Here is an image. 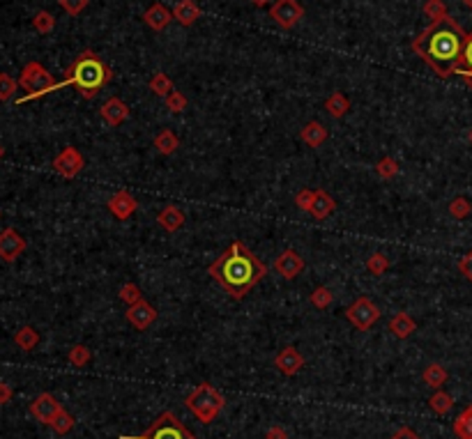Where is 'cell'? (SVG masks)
<instances>
[{
	"instance_id": "cell-1",
	"label": "cell",
	"mask_w": 472,
	"mask_h": 439,
	"mask_svg": "<svg viewBox=\"0 0 472 439\" xmlns=\"http://www.w3.org/2000/svg\"><path fill=\"white\" fill-rule=\"evenodd\" d=\"M468 42V32L458 25L449 14L431 21L426 30L413 39V53L422 58L440 79L454 76L461 67L463 49Z\"/></svg>"
},
{
	"instance_id": "cell-2",
	"label": "cell",
	"mask_w": 472,
	"mask_h": 439,
	"mask_svg": "<svg viewBox=\"0 0 472 439\" xmlns=\"http://www.w3.org/2000/svg\"><path fill=\"white\" fill-rule=\"evenodd\" d=\"M208 274L215 283L224 287L230 299L242 301L251 287H256L268 276V265L256 253H251L240 239H235L222 256L212 260Z\"/></svg>"
},
{
	"instance_id": "cell-3",
	"label": "cell",
	"mask_w": 472,
	"mask_h": 439,
	"mask_svg": "<svg viewBox=\"0 0 472 439\" xmlns=\"http://www.w3.org/2000/svg\"><path fill=\"white\" fill-rule=\"evenodd\" d=\"M113 74L108 65L95 51H83L74 58V63L67 67L65 79L58 81V90L74 85L83 99H95L104 88L111 83Z\"/></svg>"
},
{
	"instance_id": "cell-4",
	"label": "cell",
	"mask_w": 472,
	"mask_h": 439,
	"mask_svg": "<svg viewBox=\"0 0 472 439\" xmlns=\"http://www.w3.org/2000/svg\"><path fill=\"white\" fill-rule=\"evenodd\" d=\"M184 407H187L201 423L210 425L224 411L226 398L222 391L212 387L210 382H201L198 387L191 389V394L187 398H184Z\"/></svg>"
},
{
	"instance_id": "cell-5",
	"label": "cell",
	"mask_w": 472,
	"mask_h": 439,
	"mask_svg": "<svg viewBox=\"0 0 472 439\" xmlns=\"http://www.w3.org/2000/svg\"><path fill=\"white\" fill-rule=\"evenodd\" d=\"M19 88H23L26 94L23 97L17 99V104L21 106L26 104V101H32V99H39L44 97V94L49 92H56L58 90V83L53 81V76L49 74V70H46L44 65L39 63H28L21 70V76H19Z\"/></svg>"
},
{
	"instance_id": "cell-6",
	"label": "cell",
	"mask_w": 472,
	"mask_h": 439,
	"mask_svg": "<svg viewBox=\"0 0 472 439\" xmlns=\"http://www.w3.org/2000/svg\"><path fill=\"white\" fill-rule=\"evenodd\" d=\"M120 439H196V435L175 416V411H161L143 435H120Z\"/></svg>"
},
{
	"instance_id": "cell-7",
	"label": "cell",
	"mask_w": 472,
	"mask_h": 439,
	"mask_svg": "<svg viewBox=\"0 0 472 439\" xmlns=\"http://www.w3.org/2000/svg\"><path fill=\"white\" fill-rule=\"evenodd\" d=\"M346 320L355 325V329H360V331H366V329H371L380 320V308L368 297H360L355 299L353 306H348Z\"/></svg>"
},
{
	"instance_id": "cell-8",
	"label": "cell",
	"mask_w": 472,
	"mask_h": 439,
	"mask_svg": "<svg viewBox=\"0 0 472 439\" xmlns=\"http://www.w3.org/2000/svg\"><path fill=\"white\" fill-rule=\"evenodd\" d=\"M270 19L279 28L291 30L304 19V8L297 0H275V5L270 8Z\"/></svg>"
},
{
	"instance_id": "cell-9",
	"label": "cell",
	"mask_w": 472,
	"mask_h": 439,
	"mask_svg": "<svg viewBox=\"0 0 472 439\" xmlns=\"http://www.w3.org/2000/svg\"><path fill=\"white\" fill-rule=\"evenodd\" d=\"M83 168H86L83 154L72 145L63 147L60 150V154L53 159V170H56L60 177H65V180H74V177H77Z\"/></svg>"
},
{
	"instance_id": "cell-10",
	"label": "cell",
	"mask_w": 472,
	"mask_h": 439,
	"mask_svg": "<svg viewBox=\"0 0 472 439\" xmlns=\"http://www.w3.org/2000/svg\"><path fill=\"white\" fill-rule=\"evenodd\" d=\"M157 315H159V313H157V308L153 304H148L146 299H141L139 304L127 306L125 318H127V322L134 329H139V331H146V329H150L157 322Z\"/></svg>"
},
{
	"instance_id": "cell-11",
	"label": "cell",
	"mask_w": 472,
	"mask_h": 439,
	"mask_svg": "<svg viewBox=\"0 0 472 439\" xmlns=\"http://www.w3.org/2000/svg\"><path fill=\"white\" fill-rule=\"evenodd\" d=\"M60 409H63V405H60L58 398L51 394H39L35 400L30 402V414L44 425H51L53 418L60 414Z\"/></svg>"
},
{
	"instance_id": "cell-12",
	"label": "cell",
	"mask_w": 472,
	"mask_h": 439,
	"mask_svg": "<svg viewBox=\"0 0 472 439\" xmlns=\"http://www.w3.org/2000/svg\"><path fill=\"white\" fill-rule=\"evenodd\" d=\"M23 251H26V239L14 228H5L0 232V260L3 263H14Z\"/></svg>"
},
{
	"instance_id": "cell-13",
	"label": "cell",
	"mask_w": 472,
	"mask_h": 439,
	"mask_svg": "<svg viewBox=\"0 0 472 439\" xmlns=\"http://www.w3.org/2000/svg\"><path fill=\"white\" fill-rule=\"evenodd\" d=\"M275 368L282 375L293 377V375H297L299 370L304 368V356H302V352H299L297 347L288 345V347L279 349V354L275 356Z\"/></svg>"
},
{
	"instance_id": "cell-14",
	"label": "cell",
	"mask_w": 472,
	"mask_h": 439,
	"mask_svg": "<svg viewBox=\"0 0 472 439\" xmlns=\"http://www.w3.org/2000/svg\"><path fill=\"white\" fill-rule=\"evenodd\" d=\"M106 207L115 218H118V221H127V218L139 210V201H136L129 191L122 189V191H115V194L108 198Z\"/></svg>"
},
{
	"instance_id": "cell-15",
	"label": "cell",
	"mask_w": 472,
	"mask_h": 439,
	"mask_svg": "<svg viewBox=\"0 0 472 439\" xmlns=\"http://www.w3.org/2000/svg\"><path fill=\"white\" fill-rule=\"evenodd\" d=\"M275 269L279 272V276H284L286 280H293L304 272V258L299 256L297 251L286 249L282 256L275 260Z\"/></svg>"
},
{
	"instance_id": "cell-16",
	"label": "cell",
	"mask_w": 472,
	"mask_h": 439,
	"mask_svg": "<svg viewBox=\"0 0 472 439\" xmlns=\"http://www.w3.org/2000/svg\"><path fill=\"white\" fill-rule=\"evenodd\" d=\"M143 21H146L150 30L161 32L173 23V12H170L164 3H153L146 12H143Z\"/></svg>"
},
{
	"instance_id": "cell-17",
	"label": "cell",
	"mask_w": 472,
	"mask_h": 439,
	"mask_svg": "<svg viewBox=\"0 0 472 439\" xmlns=\"http://www.w3.org/2000/svg\"><path fill=\"white\" fill-rule=\"evenodd\" d=\"M99 115L108 127H120L122 122L129 118V106L118 97H108L104 104H101Z\"/></svg>"
},
{
	"instance_id": "cell-18",
	"label": "cell",
	"mask_w": 472,
	"mask_h": 439,
	"mask_svg": "<svg viewBox=\"0 0 472 439\" xmlns=\"http://www.w3.org/2000/svg\"><path fill=\"white\" fill-rule=\"evenodd\" d=\"M170 12H173V21L180 23L182 28H189L201 19V8L196 5V0H177Z\"/></svg>"
},
{
	"instance_id": "cell-19",
	"label": "cell",
	"mask_w": 472,
	"mask_h": 439,
	"mask_svg": "<svg viewBox=\"0 0 472 439\" xmlns=\"http://www.w3.org/2000/svg\"><path fill=\"white\" fill-rule=\"evenodd\" d=\"M299 139H302L304 145H309V147H320L323 143L327 141V129L323 122H318V120H311V122H306V125L299 129Z\"/></svg>"
},
{
	"instance_id": "cell-20",
	"label": "cell",
	"mask_w": 472,
	"mask_h": 439,
	"mask_svg": "<svg viewBox=\"0 0 472 439\" xmlns=\"http://www.w3.org/2000/svg\"><path fill=\"white\" fill-rule=\"evenodd\" d=\"M334 212H337V201L327 194L325 189H316V198H313V205H311V212L309 214L313 218H327V216H332Z\"/></svg>"
},
{
	"instance_id": "cell-21",
	"label": "cell",
	"mask_w": 472,
	"mask_h": 439,
	"mask_svg": "<svg viewBox=\"0 0 472 439\" xmlns=\"http://www.w3.org/2000/svg\"><path fill=\"white\" fill-rule=\"evenodd\" d=\"M157 223H159V228H164L166 232H177L184 225V214L180 207H175V205H166V207L157 214Z\"/></svg>"
},
{
	"instance_id": "cell-22",
	"label": "cell",
	"mask_w": 472,
	"mask_h": 439,
	"mask_svg": "<svg viewBox=\"0 0 472 439\" xmlns=\"http://www.w3.org/2000/svg\"><path fill=\"white\" fill-rule=\"evenodd\" d=\"M389 331H392L399 340H406L417 331V322L410 318L408 313L401 311V313H396L392 320H389Z\"/></svg>"
},
{
	"instance_id": "cell-23",
	"label": "cell",
	"mask_w": 472,
	"mask_h": 439,
	"mask_svg": "<svg viewBox=\"0 0 472 439\" xmlns=\"http://www.w3.org/2000/svg\"><path fill=\"white\" fill-rule=\"evenodd\" d=\"M155 150L164 156H170L177 152V147H180V139L175 136L173 129H161L159 134L155 136Z\"/></svg>"
},
{
	"instance_id": "cell-24",
	"label": "cell",
	"mask_w": 472,
	"mask_h": 439,
	"mask_svg": "<svg viewBox=\"0 0 472 439\" xmlns=\"http://www.w3.org/2000/svg\"><path fill=\"white\" fill-rule=\"evenodd\" d=\"M447 368L442 366V363H429L426 368H424V373H422V380L426 387L431 389H442L444 387V382H447Z\"/></svg>"
},
{
	"instance_id": "cell-25",
	"label": "cell",
	"mask_w": 472,
	"mask_h": 439,
	"mask_svg": "<svg viewBox=\"0 0 472 439\" xmlns=\"http://www.w3.org/2000/svg\"><path fill=\"white\" fill-rule=\"evenodd\" d=\"M325 111L330 113L334 120H341L348 111H351V99H348L344 92H334L325 99Z\"/></svg>"
},
{
	"instance_id": "cell-26",
	"label": "cell",
	"mask_w": 472,
	"mask_h": 439,
	"mask_svg": "<svg viewBox=\"0 0 472 439\" xmlns=\"http://www.w3.org/2000/svg\"><path fill=\"white\" fill-rule=\"evenodd\" d=\"M14 343L19 349H23V352H32L37 345H39V334L35 327H21L19 331L14 334Z\"/></svg>"
},
{
	"instance_id": "cell-27",
	"label": "cell",
	"mask_w": 472,
	"mask_h": 439,
	"mask_svg": "<svg viewBox=\"0 0 472 439\" xmlns=\"http://www.w3.org/2000/svg\"><path fill=\"white\" fill-rule=\"evenodd\" d=\"M429 407H431V411H433V414L444 416V414H449L451 407H454V398H451L447 391L435 389V394L429 398Z\"/></svg>"
},
{
	"instance_id": "cell-28",
	"label": "cell",
	"mask_w": 472,
	"mask_h": 439,
	"mask_svg": "<svg viewBox=\"0 0 472 439\" xmlns=\"http://www.w3.org/2000/svg\"><path fill=\"white\" fill-rule=\"evenodd\" d=\"M148 88H150V92H153V94H157V97H164V99H166L168 94L175 90L173 81H170V76H166L164 72H155L153 79L148 81Z\"/></svg>"
},
{
	"instance_id": "cell-29",
	"label": "cell",
	"mask_w": 472,
	"mask_h": 439,
	"mask_svg": "<svg viewBox=\"0 0 472 439\" xmlns=\"http://www.w3.org/2000/svg\"><path fill=\"white\" fill-rule=\"evenodd\" d=\"M451 430H454V435L458 439H472V405H468V407L456 416Z\"/></svg>"
},
{
	"instance_id": "cell-30",
	"label": "cell",
	"mask_w": 472,
	"mask_h": 439,
	"mask_svg": "<svg viewBox=\"0 0 472 439\" xmlns=\"http://www.w3.org/2000/svg\"><path fill=\"white\" fill-rule=\"evenodd\" d=\"M67 361H70L74 368H83V366H88V363L92 361L90 347L83 345V343H79V345H72V349L67 352Z\"/></svg>"
},
{
	"instance_id": "cell-31",
	"label": "cell",
	"mask_w": 472,
	"mask_h": 439,
	"mask_svg": "<svg viewBox=\"0 0 472 439\" xmlns=\"http://www.w3.org/2000/svg\"><path fill=\"white\" fill-rule=\"evenodd\" d=\"M32 25H35V30L39 35H49V32H53V28H56V17L46 10H39L35 19H32Z\"/></svg>"
},
{
	"instance_id": "cell-32",
	"label": "cell",
	"mask_w": 472,
	"mask_h": 439,
	"mask_svg": "<svg viewBox=\"0 0 472 439\" xmlns=\"http://www.w3.org/2000/svg\"><path fill=\"white\" fill-rule=\"evenodd\" d=\"M375 173L382 180H394L396 175H399V161L394 159V156H382V159L375 163Z\"/></svg>"
},
{
	"instance_id": "cell-33",
	"label": "cell",
	"mask_w": 472,
	"mask_h": 439,
	"mask_svg": "<svg viewBox=\"0 0 472 439\" xmlns=\"http://www.w3.org/2000/svg\"><path fill=\"white\" fill-rule=\"evenodd\" d=\"M309 301H311V306H316V308H320V311H323V308H330L332 306L334 294H332V290L327 285H318L316 290L309 294Z\"/></svg>"
},
{
	"instance_id": "cell-34",
	"label": "cell",
	"mask_w": 472,
	"mask_h": 439,
	"mask_svg": "<svg viewBox=\"0 0 472 439\" xmlns=\"http://www.w3.org/2000/svg\"><path fill=\"white\" fill-rule=\"evenodd\" d=\"M49 428L56 432V435H67V432H72V428H74V416L63 407L60 409V414L51 421Z\"/></svg>"
},
{
	"instance_id": "cell-35",
	"label": "cell",
	"mask_w": 472,
	"mask_h": 439,
	"mask_svg": "<svg viewBox=\"0 0 472 439\" xmlns=\"http://www.w3.org/2000/svg\"><path fill=\"white\" fill-rule=\"evenodd\" d=\"M449 214L458 218V221H463V218H468L472 214V205L468 198H463V196H458L454 198V201L449 203Z\"/></svg>"
},
{
	"instance_id": "cell-36",
	"label": "cell",
	"mask_w": 472,
	"mask_h": 439,
	"mask_svg": "<svg viewBox=\"0 0 472 439\" xmlns=\"http://www.w3.org/2000/svg\"><path fill=\"white\" fill-rule=\"evenodd\" d=\"M366 269L373 274V276H382L389 269V258L385 253H373L371 258L366 260Z\"/></svg>"
},
{
	"instance_id": "cell-37",
	"label": "cell",
	"mask_w": 472,
	"mask_h": 439,
	"mask_svg": "<svg viewBox=\"0 0 472 439\" xmlns=\"http://www.w3.org/2000/svg\"><path fill=\"white\" fill-rule=\"evenodd\" d=\"M118 297H120V301H125L127 306H134V304H139V301L143 299V292H141V287L136 283H125L120 287Z\"/></svg>"
},
{
	"instance_id": "cell-38",
	"label": "cell",
	"mask_w": 472,
	"mask_h": 439,
	"mask_svg": "<svg viewBox=\"0 0 472 439\" xmlns=\"http://www.w3.org/2000/svg\"><path fill=\"white\" fill-rule=\"evenodd\" d=\"M424 14H426L431 21H437V19L447 17V5H444V0H426L424 3Z\"/></svg>"
},
{
	"instance_id": "cell-39",
	"label": "cell",
	"mask_w": 472,
	"mask_h": 439,
	"mask_svg": "<svg viewBox=\"0 0 472 439\" xmlns=\"http://www.w3.org/2000/svg\"><path fill=\"white\" fill-rule=\"evenodd\" d=\"M19 88V81H14L10 74H0V101H10L14 97Z\"/></svg>"
},
{
	"instance_id": "cell-40",
	"label": "cell",
	"mask_w": 472,
	"mask_h": 439,
	"mask_svg": "<svg viewBox=\"0 0 472 439\" xmlns=\"http://www.w3.org/2000/svg\"><path fill=\"white\" fill-rule=\"evenodd\" d=\"M164 104H166V108H168L170 113H182L184 108H187V104H189V101H187V97H184L182 92L173 90V92L168 94L166 99H164Z\"/></svg>"
},
{
	"instance_id": "cell-41",
	"label": "cell",
	"mask_w": 472,
	"mask_h": 439,
	"mask_svg": "<svg viewBox=\"0 0 472 439\" xmlns=\"http://www.w3.org/2000/svg\"><path fill=\"white\" fill-rule=\"evenodd\" d=\"M313 198H316V189H299L297 196H295V205L302 212H311Z\"/></svg>"
},
{
	"instance_id": "cell-42",
	"label": "cell",
	"mask_w": 472,
	"mask_h": 439,
	"mask_svg": "<svg viewBox=\"0 0 472 439\" xmlns=\"http://www.w3.org/2000/svg\"><path fill=\"white\" fill-rule=\"evenodd\" d=\"M58 3L70 17H79L88 8V0H58Z\"/></svg>"
},
{
	"instance_id": "cell-43",
	"label": "cell",
	"mask_w": 472,
	"mask_h": 439,
	"mask_svg": "<svg viewBox=\"0 0 472 439\" xmlns=\"http://www.w3.org/2000/svg\"><path fill=\"white\" fill-rule=\"evenodd\" d=\"M461 72H472V32L468 35V42H465V49H463V58H461V67H458L456 74Z\"/></svg>"
},
{
	"instance_id": "cell-44",
	"label": "cell",
	"mask_w": 472,
	"mask_h": 439,
	"mask_svg": "<svg viewBox=\"0 0 472 439\" xmlns=\"http://www.w3.org/2000/svg\"><path fill=\"white\" fill-rule=\"evenodd\" d=\"M458 272L472 283V251H468L461 260H458Z\"/></svg>"
},
{
	"instance_id": "cell-45",
	"label": "cell",
	"mask_w": 472,
	"mask_h": 439,
	"mask_svg": "<svg viewBox=\"0 0 472 439\" xmlns=\"http://www.w3.org/2000/svg\"><path fill=\"white\" fill-rule=\"evenodd\" d=\"M389 439H420V435H417V432L410 428V425H403V428L396 430Z\"/></svg>"
},
{
	"instance_id": "cell-46",
	"label": "cell",
	"mask_w": 472,
	"mask_h": 439,
	"mask_svg": "<svg viewBox=\"0 0 472 439\" xmlns=\"http://www.w3.org/2000/svg\"><path fill=\"white\" fill-rule=\"evenodd\" d=\"M265 439H288V432H286L284 425H272V428L265 432Z\"/></svg>"
},
{
	"instance_id": "cell-47",
	"label": "cell",
	"mask_w": 472,
	"mask_h": 439,
	"mask_svg": "<svg viewBox=\"0 0 472 439\" xmlns=\"http://www.w3.org/2000/svg\"><path fill=\"white\" fill-rule=\"evenodd\" d=\"M12 396H14V391H12L10 384L0 382V405H8L12 400Z\"/></svg>"
},
{
	"instance_id": "cell-48",
	"label": "cell",
	"mask_w": 472,
	"mask_h": 439,
	"mask_svg": "<svg viewBox=\"0 0 472 439\" xmlns=\"http://www.w3.org/2000/svg\"><path fill=\"white\" fill-rule=\"evenodd\" d=\"M458 76H461V79L465 81V85H468L470 90H472V72H461Z\"/></svg>"
},
{
	"instance_id": "cell-49",
	"label": "cell",
	"mask_w": 472,
	"mask_h": 439,
	"mask_svg": "<svg viewBox=\"0 0 472 439\" xmlns=\"http://www.w3.org/2000/svg\"><path fill=\"white\" fill-rule=\"evenodd\" d=\"M254 8H268V5L272 3V0H249Z\"/></svg>"
},
{
	"instance_id": "cell-50",
	"label": "cell",
	"mask_w": 472,
	"mask_h": 439,
	"mask_svg": "<svg viewBox=\"0 0 472 439\" xmlns=\"http://www.w3.org/2000/svg\"><path fill=\"white\" fill-rule=\"evenodd\" d=\"M461 3L465 5V8H470V10H472V0H461Z\"/></svg>"
},
{
	"instance_id": "cell-51",
	"label": "cell",
	"mask_w": 472,
	"mask_h": 439,
	"mask_svg": "<svg viewBox=\"0 0 472 439\" xmlns=\"http://www.w3.org/2000/svg\"><path fill=\"white\" fill-rule=\"evenodd\" d=\"M3 156H5V147L0 145V159H3Z\"/></svg>"
},
{
	"instance_id": "cell-52",
	"label": "cell",
	"mask_w": 472,
	"mask_h": 439,
	"mask_svg": "<svg viewBox=\"0 0 472 439\" xmlns=\"http://www.w3.org/2000/svg\"><path fill=\"white\" fill-rule=\"evenodd\" d=\"M468 141H470V145H472V129H470V134H468Z\"/></svg>"
}]
</instances>
